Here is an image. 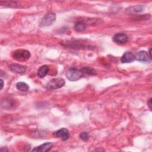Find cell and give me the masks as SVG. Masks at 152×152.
I'll return each mask as SVG.
<instances>
[{
    "mask_svg": "<svg viewBox=\"0 0 152 152\" xmlns=\"http://www.w3.org/2000/svg\"><path fill=\"white\" fill-rule=\"evenodd\" d=\"M66 77L70 81H75L80 80L83 75V72L81 69L76 68H69L65 74Z\"/></svg>",
    "mask_w": 152,
    "mask_h": 152,
    "instance_id": "cell-1",
    "label": "cell"
},
{
    "mask_svg": "<svg viewBox=\"0 0 152 152\" xmlns=\"http://www.w3.org/2000/svg\"><path fill=\"white\" fill-rule=\"evenodd\" d=\"M30 53L25 49H17L12 53V58L18 61H24L28 60L30 57Z\"/></svg>",
    "mask_w": 152,
    "mask_h": 152,
    "instance_id": "cell-2",
    "label": "cell"
},
{
    "mask_svg": "<svg viewBox=\"0 0 152 152\" xmlns=\"http://www.w3.org/2000/svg\"><path fill=\"white\" fill-rule=\"evenodd\" d=\"M65 84V80L62 78H55L47 84L46 88L49 90L57 89L62 87Z\"/></svg>",
    "mask_w": 152,
    "mask_h": 152,
    "instance_id": "cell-3",
    "label": "cell"
},
{
    "mask_svg": "<svg viewBox=\"0 0 152 152\" xmlns=\"http://www.w3.org/2000/svg\"><path fill=\"white\" fill-rule=\"evenodd\" d=\"M56 20V15L52 12L48 13L41 20L40 26L42 27H47L52 25Z\"/></svg>",
    "mask_w": 152,
    "mask_h": 152,
    "instance_id": "cell-4",
    "label": "cell"
},
{
    "mask_svg": "<svg viewBox=\"0 0 152 152\" xmlns=\"http://www.w3.org/2000/svg\"><path fill=\"white\" fill-rule=\"evenodd\" d=\"M53 135L56 137L60 138L62 141H66L69 138V131L65 128H61L53 132Z\"/></svg>",
    "mask_w": 152,
    "mask_h": 152,
    "instance_id": "cell-5",
    "label": "cell"
},
{
    "mask_svg": "<svg viewBox=\"0 0 152 152\" xmlns=\"http://www.w3.org/2000/svg\"><path fill=\"white\" fill-rule=\"evenodd\" d=\"M128 40V36L123 33H116L113 37V41L118 44H124Z\"/></svg>",
    "mask_w": 152,
    "mask_h": 152,
    "instance_id": "cell-6",
    "label": "cell"
},
{
    "mask_svg": "<svg viewBox=\"0 0 152 152\" xmlns=\"http://www.w3.org/2000/svg\"><path fill=\"white\" fill-rule=\"evenodd\" d=\"M135 59L140 62H150L151 58L150 57L148 52L145 50H141L135 56Z\"/></svg>",
    "mask_w": 152,
    "mask_h": 152,
    "instance_id": "cell-7",
    "label": "cell"
},
{
    "mask_svg": "<svg viewBox=\"0 0 152 152\" xmlns=\"http://www.w3.org/2000/svg\"><path fill=\"white\" fill-rule=\"evenodd\" d=\"M53 146V144L50 142H45L40 145L38 147H35L33 149L32 151H40V152H47L49 151Z\"/></svg>",
    "mask_w": 152,
    "mask_h": 152,
    "instance_id": "cell-8",
    "label": "cell"
},
{
    "mask_svg": "<svg viewBox=\"0 0 152 152\" xmlns=\"http://www.w3.org/2000/svg\"><path fill=\"white\" fill-rule=\"evenodd\" d=\"M10 69L14 72L18 73V74H23L26 71V68L24 66L17 64H13L9 66Z\"/></svg>",
    "mask_w": 152,
    "mask_h": 152,
    "instance_id": "cell-9",
    "label": "cell"
},
{
    "mask_svg": "<svg viewBox=\"0 0 152 152\" xmlns=\"http://www.w3.org/2000/svg\"><path fill=\"white\" fill-rule=\"evenodd\" d=\"M135 60L134 55L131 52H126L121 58L122 63H130Z\"/></svg>",
    "mask_w": 152,
    "mask_h": 152,
    "instance_id": "cell-10",
    "label": "cell"
},
{
    "mask_svg": "<svg viewBox=\"0 0 152 152\" xmlns=\"http://www.w3.org/2000/svg\"><path fill=\"white\" fill-rule=\"evenodd\" d=\"M49 71V68L48 65H44L41 66L37 70V75L39 78H43L45 77Z\"/></svg>",
    "mask_w": 152,
    "mask_h": 152,
    "instance_id": "cell-11",
    "label": "cell"
},
{
    "mask_svg": "<svg viewBox=\"0 0 152 152\" xmlns=\"http://www.w3.org/2000/svg\"><path fill=\"white\" fill-rule=\"evenodd\" d=\"M74 28L76 31H83L87 28V24L83 21H78L74 24Z\"/></svg>",
    "mask_w": 152,
    "mask_h": 152,
    "instance_id": "cell-12",
    "label": "cell"
},
{
    "mask_svg": "<svg viewBox=\"0 0 152 152\" xmlns=\"http://www.w3.org/2000/svg\"><path fill=\"white\" fill-rule=\"evenodd\" d=\"M143 9H144V6L140 5H135V6L131 7L129 8H128L126 11L129 13L134 14V13H137L143 11Z\"/></svg>",
    "mask_w": 152,
    "mask_h": 152,
    "instance_id": "cell-13",
    "label": "cell"
},
{
    "mask_svg": "<svg viewBox=\"0 0 152 152\" xmlns=\"http://www.w3.org/2000/svg\"><path fill=\"white\" fill-rule=\"evenodd\" d=\"M16 88L20 91H26L29 89V86L24 82H18L16 84Z\"/></svg>",
    "mask_w": 152,
    "mask_h": 152,
    "instance_id": "cell-14",
    "label": "cell"
},
{
    "mask_svg": "<svg viewBox=\"0 0 152 152\" xmlns=\"http://www.w3.org/2000/svg\"><path fill=\"white\" fill-rule=\"evenodd\" d=\"M81 71L83 72V74H87L88 75H95L96 74V71L93 69L90 68V67H84L83 68Z\"/></svg>",
    "mask_w": 152,
    "mask_h": 152,
    "instance_id": "cell-15",
    "label": "cell"
},
{
    "mask_svg": "<svg viewBox=\"0 0 152 152\" xmlns=\"http://www.w3.org/2000/svg\"><path fill=\"white\" fill-rule=\"evenodd\" d=\"M80 138L84 141H87L88 140V134L87 132H82L80 134Z\"/></svg>",
    "mask_w": 152,
    "mask_h": 152,
    "instance_id": "cell-16",
    "label": "cell"
},
{
    "mask_svg": "<svg viewBox=\"0 0 152 152\" xmlns=\"http://www.w3.org/2000/svg\"><path fill=\"white\" fill-rule=\"evenodd\" d=\"M147 105H148L149 109H150V110H151V98H150V99L148 100V101L147 102Z\"/></svg>",
    "mask_w": 152,
    "mask_h": 152,
    "instance_id": "cell-17",
    "label": "cell"
},
{
    "mask_svg": "<svg viewBox=\"0 0 152 152\" xmlns=\"http://www.w3.org/2000/svg\"><path fill=\"white\" fill-rule=\"evenodd\" d=\"M1 90H2L3 87H4V81H3L2 79H1Z\"/></svg>",
    "mask_w": 152,
    "mask_h": 152,
    "instance_id": "cell-18",
    "label": "cell"
},
{
    "mask_svg": "<svg viewBox=\"0 0 152 152\" xmlns=\"http://www.w3.org/2000/svg\"><path fill=\"white\" fill-rule=\"evenodd\" d=\"M4 151H8V150H7V149H5V150H4ZM1 152H2V151H3V149H2V148H1Z\"/></svg>",
    "mask_w": 152,
    "mask_h": 152,
    "instance_id": "cell-19",
    "label": "cell"
}]
</instances>
